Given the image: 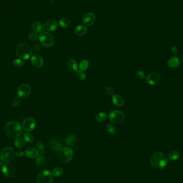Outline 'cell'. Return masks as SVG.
<instances>
[{"mask_svg":"<svg viewBox=\"0 0 183 183\" xmlns=\"http://www.w3.org/2000/svg\"><path fill=\"white\" fill-rule=\"evenodd\" d=\"M4 131L8 138L16 139L21 136L22 133V128L18 122L10 121L7 123L4 126Z\"/></svg>","mask_w":183,"mask_h":183,"instance_id":"obj_1","label":"cell"},{"mask_svg":"<svg viewBox=\"0 0 183 183\" xmlns=\"http://www.w3.org/2000/svg\"><path fill=\"white\" fill-rule=\"evenodd\" d=\"M168 159L162 152H157L152 155L150 159V164L157 169H162L166 166L168 164Z\"/></svg>","mask_w":183,"mask_h":183,"instance_id":"obj_2","label":"cell"},{"mask_svg":"<svg viewBox=\"0 0 183 183\" xmlns=\"http://www.w3.org/2000/svg\"><path fill=\"white\" fill-rule=\"evenodd\" d=\"M32 53V49L30 46L26 43H21L16 48V54L23 60L29 59Z\"/></svg>","mask_w":183,"mask_h":183,"instance_id":"obj_3","label":"cell"},{"mask_svg":"<svg viewBox=\"0 0 183 183\" xmlns=\"http://www.w3.org/2000/svg\"><path fill=\"white\" fill-rule=\"evenodd\" d=\"M41 44L46 47H51L54 44V38L51 34L46 31L41 32L39 35Z\"/></svg>","mask_w":183,"mask_h":183,"instance_id":"obj_4","label":"cell"},{"mask_svg":"<svg viewBox=\"0 0 183 183\" xmlns=\"http://www.w3.org/2000/svg\"><path fill=\"white\" fill-rule=\"evenodd\" d=\"M73 152L68 147L62 148L58 152V157L62 162L69 163L72 159Z\"/></svg>","mask_w":183,"mask_h":183,"instance_id":"obj_5","label":"cell"},{"mask_svg":"<svg viewBox=\"0 0 183 183\" xmlns=\"http://www.w3.org/2000/svg\"><path fill=\"white\" fill-rule=\"evenodd\" d=\"M53 175L51 171L47 170H42L37 176V183H52Z\"/></svg>","mask_w":183,"mask_h":183,"instance_id":"obj_6","label":"cell"},{"mask_svg":"<svg viewBox=\"0 0 183 183\" xmlns=\"http://www.w3.org/2000/svg\"><path fill=\"white\" fill-rule=\"evenodd\" d=\"M15 156V152L14 149L10 147H7L2 149L0 154L1 159L4 162H11Z\"/></svg>","mask_w":183,"mask_h":183,"instance_id":"obj_7","label":"cell"},{"mask_svg":"<svg viewBox=\"0 0 183 183\" xmlns=\"http://www.w3.org/2000/svg\"><path fill=\"white\" fill-rule=\"evenodd\" d=\"M125 115L123 112L119 110H114L110 112L109 114V119L110 122L118 124L121 123L124 119Z\"/></svg>","mask_w":183,"mask_h":183,"instance_id":"obj_8","label":"cell"},{"mask_svg":"<svg viewBox=\"0 0 183 183\" xmlns=\"http://www.w3.org/2000/svg\"><path fill=\"white\" fill-rule=\"evenodd\" d=\"M31 93L30 86L27 84H23L19 86L17 90V94L20 98H25L28 97Z\"/></svg>","mask_w":183,"mask_h":183,"instance_id":"obj_9","label":"cell"},{"mask_svg":"<svg viewBox=\"0 0 183 183\" xmlns=\"http://www.w3.org/2000/svg\"><path fill=\"white\" fill-rule=\"evenodd\" d=\"M161 80V76L157 73H151L146 77V81L150 85H156L159 84Z\"/></svg>","mask_w":183,"mask_h":183,"instance_id":"obj_10","label":"cell"},{"mask_svg":"<svg viewBox=\"0 0 183 183\" xmlns=\"http://www.w3.org/2000/svg\"><path fill=\"white\" fill-rule=\"evenodd\" d=\"M2 171L4 175L7 177H12L15 173V169L14 166L9 163L3 164L2 168Z\"/></svg>","mask_w":183,"mask_h":183,"instance_id":"obj_11","label":"cell"},{"mask_svg":"<svg viewBox=\"0 0 183 183\" xmlns=\"http://www.w3.org/2000/svg\"><path fill=\"white\" fill-rule=\"evenodd\" d=\"M95 20L96 18L95 15L91 12H86V14H84L82 19L83 24L88 26H92L95 23Z\"/></svg>","mask_w":183,"mask_h":183,"instance_id":"obj_12","label":"cell"},{"mask_svg":"<svg viewBox=\"0 0 183 183\" xmlns=\"http://www.w3.org/2000/svg\"><path fill=\"white\" fill-rule=\"evenodd\" d=\"M36 125L35 120L33 118H27L23 123V128L25 131L30 132L33 130Z\"/></svg>","mask_w":183,"mask_h":183,"instance_id":"obj_13","label":"cell"},{"mask_svg":"<svg viewBox=\"0 0 183 183\" xmlns=\"http://www.w3.org/2000/svg\"><path fill=\"white\" fill-rule=\"evenodd\" d=\"M31 63L35 68H40L43 66L44 60L40 55L36 54L32 56Z\"/></svg>","mask_w":183,"mask_h":183,"instance_id":"obj_14","label":"cell"},{"mask_svg":"<svg viewBox=\"0 0 183 183\" xmlns=\"http://www.w3.org/2000/svg\"><path fill=\"white\" fill-rule=\"evenodd\" d=\"M58 23L55 20H49L44 23L43 28L44 30L51 32L56 30L58 28Z\"/></svg>","mask_w":183,"mask_h":183,"instance_id":"obj_15","label":"cell"},{"mask_svg":"<svg viewBox=\"0 0 183 183\" xmlns=\"http://www.w3.org/2000/svg\"><path fill=\"white\" fill-rule=\"evenodd\" d=\"M49 144L51 150L55 152L59 151L62 148L61 141L58 138L51 139L49 141Z\"/></svg>","mask_w":183,"mask_h":183,"instance_id":"obj_16","label":"cell"},{"mask_svg":"<svg viewBox=\"0 0 183 183\" xmlns=\"http://www.w3.org/2000/svg\"><path fill=\"white\" fill-rule=\"evenodd\" d=\"M68 70L72 73H77L79 70L78 65L77 62L74 60H70L67 63Z\"/></svg>","mask_w":183,"mask_h":183,"instance_id":"obj_17","label":"cell"},{"mask_svg":"<svg viewBox=\"0 0 183 183\" xmlns=\"http://www.w3.org/2000/svg\"><path fill=\"white\" fill-rule=\"evenodd\" d=\"M112 103L117 107H122L124 104V100L122 96L119 94H115L112 96Z\"/></svg>","mask_w":183,"mask_h":183,"instance_id":"obj_18","label":"cell"},{"mask_svg":"<svg viewBox=\"0 0 183 183\" xmlns=\"http://www.w3.org/2000/svg\"><path fill=\"white\" fill-rule=\"evenodd\" d=\"M25 154L28 158L33 159L38 156L39 152L36 148L30 147L26 150Z\"/></svg>","mask_w":183,"mask_h":183,"instance_id":"obj_19","label":"cell"},{"mask_svg":"<svg viewBox=\"0 0 183 183\" xmlns=\"http://www.w3.org/2000/svg\"><path fill=\"white\" fill-rule=\"evenodd\" d=\"M167 64L171 68H176L180 65V60L177 56H173L167 62Z\"/></svg>","mask_w":183,"mask_h":183,"instance_id":"obj_20","label":"cell"},{"mask_svg":"<svg viewBox=\"0 0 183 183\" xmlns=\"http://www.w3.org/2000/svg\"><path fill=\"white\" fill-rule=\"evenodd\" d=\"M36 163L38 166L41 168H44L47 166L48 160L47 158L44 155H39L37 156L36 159Z\"/></svg>","mask_w":183,"mask_h":183,"instance_id":"obj_21","label":"cell"},{"mask_svg":"<svg viewBox=\"0 0 183 183\" xmlns=\"http://www.w3.org/2000/svg\"><path fill=\"white\" fill-rule=\"evenodd\" d=\"M87 32V28L84 25H79L76 27L75 29V33L78 36L84 35Z\"/></svg>","mask_w":183,"mask_h":183,"instance_id":"obj_22","label":"cell"},{"mask_svg":"<svg viewBox=\"0 0 183 183\" xmlns=\"http://www.w3.org/2000/svg\"><path fill=\"white\" fill-rule=\"evenodd\" d=\"M42 25L39 21H34L31 25V28L32 31L34 33H39L42 30Z\"/></svg>","mask_w":183,"mask_h":183,"instance_id":"obj_23","label":"cell"},{"mask_svg":"<svg viewBox=\"0 0 183 183\" xmlns=\"http://www.w3.org/2000/svg\"><path fill=\"white\" fill-rule=\"evenodd\" d=\"M76 141V137L74 134H70L65 139V142L69 146L74 145Z\"/></svg>","mask_w":183,"mask_h":183,"instance_id":"obj_24","label":"cell"},{"mask_svg":"<svg viewBox=\"0 0 183 183\" xmlns=\"http://www.w3.org/2000/svg\"><path fill=\"white\" fill-rule=\"evenodd\" d=\"M108 117L107 114L105 112H100L95 116V119L98 122H102L105 121Z\"/></svg>","mask_w":183,"mask_h":183,"instance_id":"obj_25","label":"cell"},{"mask_svg":"<svg viewBox=\"0 0 183 183\" xmlns=\"http://www.w3.org/2000/svg\"><path fill=\"white\" fill-rule=\"evenodd\" d=\"M58 24H59V25H60L61 27L66 28V27H69V26H70V20H69V19H68V18H63L61 19L60 20H59Z\"/></svg>","mask_w":183,"mask_h":183,"instance_id":"obj_26","label":"cell"},{"mask_svg":"<svg viewBox=\"0 0 183 183\" xmlns=\"http://www.w3.org/2000/svg\"><path fill=\"white\" fill-rule=\"evenodd\" d=\"M89 61L87 60H84L82 61H81V62L80 63L79 65V69L82 70V71H84L87 70L89 67Z\"/></svg>","mask_w":183,"mask_h":183,"instance_id":"obj_27","label":"cell"},{"mask_svg":"<svg viewBox=\"0 0 183 183\" xmlns=\"http://www.w3.org/2000/svg\"><path fill=\"white\" fill-rule=\"evenodd\" d=\"M180 156V153L177 150H173L170 152L169 155V159L170 161H176L179 158Z\"/></svg>","mask_w":183,"mask_h":183,"instance_id":"obj_28","label":"cell"},{"mask_svg":"<svg viewBox=\"0 0 183 183\" xmlns=\"http://www.w3.org/2000/svg\"><path fill=\"white\" fill-rule=\"evenodd\" d=\"M63 169L61 167L55 168L53 169L52 172L53 176L56 177H61L63 175Z\"/></svg>","mask_w":183,"mask_h":183,"instance_id":"obj_29","label":"cell"},{"mask_svg":"<svg viewBox=\"0 0 183 183\" xmlns=\"http://www.w3.org/2000/svg\"><path fill=\"white\" fill-rule=\"evenodd\" d=\"M15 146L18 148H23L25 146V141L21 138L16 139L15 141Z\"/></svg>","mask_w":183,"mask_h":183,"instance_id":"obj_30","label":"cell"},{"mask_svg":"<svg viewBox=\"0 0 183 183\" xmlns=\"http://www.w3.org/2000/svg\"><path fill=\"white\" fill-rule=\"evenodd\" d=\"M106 130L110 134H115L116 132V128L112 124H108L106 126Z\"/></svg>","mask_w":183,"mask_h":183,"instance_id":"obj_31","label":"cell"},{"mask_svg":"<svg viewBox=\"0 0 183 183\" xmlns=\"http://www.w3.org/2000/svg\"><path fill=\"white\" fill-rule=\"evenodd\" d=\"M24 140L29 143H32L34 141L33 137L29 133H26L24 134Z\"/></svg>","mask_w":183,"mask_h":183,"instance_id":"obj_32","label":"cell"},{"mask_svg":"<svg viewBox=\"0 0 183 183\" xmlns=\"http://www.w3.org/2000/svg\"><path fill=\"white\" fill-rule=\"evenodd\" d=\"M24 64V62L21 60V59L19 58H16L15 60H14V61H13V64H14L15 67H22Z\"/></svg>","mask_w":183,"mask_h":183,"instance_id":"obj_33","label":"cell"},{"mask_svg":"<svg viewBox=\"0 0 183 183\" xmlns=\"http://www.w3.org/2000/svg\"><path fill=\"white\" fill-rule=\"evenodd\" d=\"M77 73L78 75V77L80 80L81 81L85 80L86 77V75H85L84 71H82V70H80L79 69L78 71L77 72Z\"/></svg>","mask_w":183,"mask_h":183,"instance_id":"obj_34","label":"cell"},{"mask_svg":"<svg viewBox=\"0 0 183 183\" xmlns=\"http://www.w3.org/2000/svg\"><path fill=\"white\" fill-rule=\"evenodd\" d=\"M28 38L30 40L32 41H35L37 40V39H39V36H38L37 33L33 32V33H31L30 34H28Z\"/></svg>","mask_w":183,"mask_h":183,"instance_id":"obj_35","label":"cell"},{"mask_svg":"<svg viewBox=\"0 0 183 183\" xmlns=\"http://www.w3.org/2000/svg\"><path fill=\"white\" fill-rule=\"evenodd\" d=\"M36 146L37 147V148L39 149L41 153L43 154L44 153V143L41 141H37L36 143Z\"/></svg>","mask_w":183,"mask_h":183,"instance_id":"obj_36","label":"cell"},{"mask_svg":"<svg viewBox=\"0 0 183 183\" xmlns=\"http://www.w3.org/2000/svg\"><path fill=\"white\" fill-rule=\"evenodd\" d=\"M136 76L138 78L140 79H144L146 78V76L144 72L141 70H138L136 72Z\"/></svg>","mask_w":183,"mask_h":183,"instance_id":"obj_37","label":"cell"},{"mask_svg":"<svg viewBox=\"0 0 183 183\" xmlns=\"http://www.w3.org/2000/svg\"><path fill=\"white\" fill-rule=\"evenodd\" d=\"M20 102H21V100L20 98L18 97V98H14V100L12 102V105L14 107H17L20 104Z\"/></svg>","mask_w":183,"mask_h":183,"instance_id":"obj_38","label":"cell"},{"mask_svg":"<svg viewBox=\"0 0 183 183\" xmlns=\"http://www.w3.org/2000/svg\"><path fill=\"white\" fill-rule=\"evenodd\" d=\"M105 93H107V94L109 96H112L113 95L114 91L113 89V88H112L111 87H107L105 89Z\"/></svg>","mask_w":183,"mask_h":183,"instance_id":"obj_39","label":"cell"},{"mask_svg":"<svg viewBox=\"0 0 183 183\" xmlns=\"http://www.w3.org/2000/svg\"><path fill=\"white\" fill-rule=\"evenodd\" d=\"M24 152L21 151V150H18L16 152H15V155L18 157H22V156L24 155Z\"/></svg>","mask_w":183,"mask_h":183,"instance_id":"obj_40","label":"cell"},{"mask_svg":"<svg viewBox=\"0 0 183 183\" xmlns=\"http://www.w3.org/2000/svg\"><path fill=\"white\" fill-rule=\"evenodd\" d=\"M171 51L173 54H176L177 53H178V48L176 46H173L171 48Z\"/></svg>","mask_w":183,"mask_h":183,"instance_id":"obj_41","label":"cell"},{"mask_svg":"<svg viewBox=\"0 0 183 183\" xmlns=\"http://www.w3.org/2000/svg\"><path fill=\"white\" fill-rule=\"evenodd\" d=\"M34 51L37 53H39L41 51V48L40 47V46L39 45H36L35 46V47L34 48Z\"/></svg>","mask_w":183,"mask_h":183,"instance_id":"obj_42","label":"cell"},{"mask_svg":"<svg viewBox=\"0 0 183 183\" xmlns=\"http://www.w3.org/2000/svg\"><path fill=\"white\" fill-rule=\"evenodd\" d=\"M3 166V161H0V167L1 166Z\"/></svg>","mask_w":183,"mask_h":183,"instance_id":"obj_43","label":"cell"},{"mask_svg":"<svg viewBox=\"0 0 183 183\" xmlns=\"http://www.w3.org/2000/svg\"><path fill=\"white\" fill-rule=\"evenodd\" d=\"M182 62H183V57H182Z\"/></svg>","mask_w":183,"mask_h":183,"instance_id":"obj_44","label":"cell"}]
</instances>
